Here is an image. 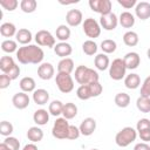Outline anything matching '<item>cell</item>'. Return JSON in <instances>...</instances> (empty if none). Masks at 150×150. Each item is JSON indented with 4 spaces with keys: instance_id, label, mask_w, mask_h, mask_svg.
Here are the masks:
<instances>
[{
    "instance_id": "obj_26",
    "label": "cell",
    "mask_w": 150,
    "mask_h": 150,
    "mask_svg": "<svg viewBox=\"0 0 150 150\" xmlns=\"http://www.w3.org/2000/svg\"><path fill=\"white\" fill-rule=\"evenodd\" d=\"M94 63H95V67L98 69V70H105L109 68L110 66V60L109 57L107 56V54L104 53H101V54H97L95 56V60H94Z\"/></svg>"
},
{
    "instance_id": "obj_11",
    "label": "cell",
    "mask_w": 150,
    "mask_h": 150,
    "mask_svg": "<svg viewBox=\"0 0 150 150\" xmlns=\"http://www.w3.org/2000/svg\"><path fill=\"white\" fill-rule=\"evenodd\" d=\"M66 22L70 27H77L83 23V14L80 9H69L66 14Z\"/></svg>"
},
{
    "instance_id": "obj_42",
    "label": "cell",
    "mask_w": 150,
    "mask_h": 150,
    "mask_svg": "<svg viewBox=\"0 0 150 150\" xmlns=\"http://www.w3.org/2000/svg\"><path fill=\"white\" fill-rule=\"evenodd\" d=\"M88 86H89V89H90V93H91V97H97V96H100V95L102 94V91H103V87H102V84L100 83V81H98V82L90 83V84H88Z\"/></svg>"
},
{
    "instance_id": "obj_38",
    "label": "cell",
    "mask_w": 150,
    "mask_h": 150,
    "mask_svg": "<svg viewBox=\"0 0 150 150\" xmlns=\"http://www.w3.org/2000/svg\"><path fill=\"white\" fill-rule=\"evenodd\" d=\"M100 48L102 49V52L104 54H111V53H114L116 50L117 43L111 39H107V40H103L101 42V47Z\"/></svg>"
},
{
    "instance_id": "obj_15",
    "label": "cell",
    "mask_w": 150,
    "mask_h": 150,
    "mask_svg": "<svg viewBox=\"0 0 150 150\" xmlns=\"http://www.w3.org/2000/svg\"><path fill=\"white\" fill-rule=\"evenodd\" d=\"M123 61H124V64H125L127 69L132 70V69L138 68V66L141 63V56L136 52H129L124 55Z\"/></svg>"
},
{
    "instance_id": "obj_30",
    "label": "cell",
    "mask_w": 150,
    "mask_h": 150,
    "mask_svg": "<svg viewBox=\"0 0 150 150\" xmlns=\"http://www.w3.org/2000/svg\"><path fill=\"white\" fill-rule=\"evenodd\" d=\"M62 115L66 120H71L77 115V107L75 103L73 102H67L63 104V110H62Z\"/></svg>"
},
{
    "instance_id": "obj_46",
    "label": "cell",
    "mask_w": 150,
    "mask_h": 150,
    "mask_svg": "<svg viewBox=\"0 0 150 150\" xmlns=\"http://www.w3.org/2000/svg\"><path fill=\"white\" fill-rule=\"evenodd\" d=\"M81 132H80V129L76 127V125H71L69 127V132H68V137L67 139H77L80 137Z\"/></svg>"
},
{
    "instance_id": "obj_28",
    "label": "cell",
    "mask_w": 150,
    "mask_h": 150,
    "mask_svg": "<svg viewBox=\"0 0 150 150\" xmlns=\"http://www.w3.org/2000/svg\"><path fill=\"white\" fill-rule=\"evenodd\" d=\"M70 28L67 25H60L55 30V36L60 42H67V40L70 38Z\"/></svg>"
},
{
    "instance_id": "obj_40",
    "label": "cell",
    "mask_w": 150,
    "mask_h": 150,
    "mask_svg": "<svg viewBox=\"0 0 150 150\" xmlns=\"http://www.w3.org/2000/svg\"><path fill=\"white\" fill-rule=\"evenodd\" d=\"M13 130H14V127H13V124H12L11 122H8V121H2V122L0 123V135H2V136H5V137H8V136L12 135Z\"/></svg>"
},
{
    "instance_id": "obj_1",
    "label": "cell",
    "mask_w": 150,
    "mask_h": 150,
    "mask_svg": "<svg viewBox=\"0 0 150 150\" xmlns=\"http://www.w3.org/2000/svg\"><path fill=\"white\" fill-rule=\"evenodd\" d=\"M16 54V59L22 64H41L45 57V53L41 47L36 45H27L19 47Z\"/></svg>"
},
{
    "instance_id": "obj_18",
    "label": "cell",
    "mask_w": 150,
    "mask_h": 150,
    "mask_svg": "<svg viewBox=\"0 0 150 150\" xmlns=\"http://www.w3.org/2000/svg\"><path fill=\"white\" fill-rule=\"evenodd\" d=\"M49 111H47L46 109H38L34 111L33 114V121L36 125L41 127V125H46L49 121Z\"/></svg>"
},
{
    "instance_id": "obj_22",
    "label": "cell",
    "mask_w": 150,
    "mask_h": 150,
    "mask_svg": "<svg viewBox=\"0 0 150 150\" xmlns=\"http://www.w3.org/2000/svg\"><path fill=\"white\" fill-rule=\"evenodd\" d=\"M20 89L21 91L23 93H34L35 90V87H36V83H35V80L30 76H25L20 80Z\"/></svg>"
},
{
    "instance_id": "obj_27",
    "label": "cell",
    "mask_w": 150,
    "mask_h": 150,
    "mask_svg": "<svg viewBox=\"0 0 150 150\" xmlns=\"http://www.w3.org/2000/svg\"><path fill=\"white\" fill-rule=\"evenodd\" d=\"M18 33L16 30V27L14 23L12 22H4L1 23L0 26V34L5 38H12V36H15Z\"/></svg>"
},
{
    "instance_id": "obj_45",
    "label": "cell",
    "mask_w": 150,
    "mask_h": 150,
    "mask_svg": "<svg viewBox=\"0 0 150 150\" xmlns=\"http://www.w3.org/2000/svg\"><path fill=\"white\" fill-rule=\"evenodd\" d=\"M146 129H150V120L149 118H141L136 124L137 132L142 131V130H146Z\"/></svg>"
},
{
    "instance_id": "obj_3",
    "label": "cell",
    "mask_w": 150,
    "mask_h": 150,
    "mask_svg": "<svg viewBox=\"0 0 150 150\" xmlns=\"http://www.w3.org/2000/svg\"><path fill=\"white\" fill-rule=\"evenodd\" d=\"M136 138H137V130L134 129L132 127H124L116 134L115 143L121 148H125L130 145L132 142H135Z\"/></svg>"
},
{
    "instance_id": "obj_9",
    "label": "cell",
    "mask_w": 150,
    "mask_h": 150,
    "mask_svg": "<svg viewBox=\"0 0 150 150\" xmlns=\"http://www.w3.org/2000/svg\"><path fill=\"white\" fill-rule=\"evenodd\" d=\"M88 4H89V7L91 8V11L101 14V16L111 13L112 4L110 0H89Z\"/></svg>"
},
{
    "instance_id": "obj_8",
    "label": "cell",
    "mask_w": 150,
    "mask_h": 150,
    "mask_svg": "<svg viewBox=\"0 0 150 150\" xmlns=\"http://www.w3.org/2000/svg\"><path fill=\"white\" fill-rule=\"evenodd\" d=\"M35 42L38 43V46H41V47H47V48H54L55 47V38L54 35L49 32V30H46V29H40L36 32L35 34Z\"/></svg>"
},
{
    "instance_id": "obj_21",
    "label": "cell",
    "mask_w": 150,
    "mask_h": 150,
    "mask_svg": "<svg viewBox=\"0 0 150 150\" xmlns=\"http://www.w3.org/2000/svg\"><path fill=\"white\" fill-rule=\"evenodd\" d=\"M124 86L128 89H137L141 86V77L136 73H130L124 77Z\"/></svg>"
},
{
    "instance_id": "obj_13",
    "label": "cell",
    "mask_w": 150,
    "mask_h": 150,
    "mask_svg": "<svg viewBox=\"0 0 150 150\" xmlns=\"http://www.w3.org/2000/svg\"><path fill=\"white\" fill-rule=\"evenodd\" d=\"M54 74H55V69L50 62H42L38 67V76L41 80H45V81L50 80L54 77Z\"/></svg>"
},
{
    "instance_id": "obj_25",
    "label": "cell",
    "mask_w": 150,
    "mask_h": 150,
    "mask_svg": "<svg viewBox=\"0 0 150 150\" xmlns=\"http://www.w3.org/2000/svg\"><path fill=\"white\" fill-rule=\"evenodd\" d=\"M74 70V61L70 57L61 59L57 63V73H67L70 74Z\"/></svg>"
},
{
    "instance_id": "obj_31",
    "label": "cell",
    "mask_w": 150,
    "mask_h": 150,
    "mask_svg": "<svg viewBox=\"0 0 150 150\" xmlns=\"http://www.w3.org/2000/svg\"><path fill=\"white\" fill-rule=\"evenodd\" d=\"M16 63L14 62V59L9 55H5L0 59V69L4 74H7Z\"/></svg>"
},
{
    "instance_id": "obj_47",
    "label": "cell",
    "mask_w": 150,
    "mask_h": 150,
    "mask_svg": "<svg viewBox=\"0 0 150 150\" xmlns=\"http://www.w3.org/2000/svg\"><path fill=\"white\" fill-rule=\"evenodd\" d=\"M11 82H12V80H11V77L7 75V74H1L0 75V89H6V88H8L9 87V84H11Z\"/></svg>"
},
{
    "instance_id": "obj_50",
    "label": "cell",
    "mask_w": 150,
    "mask_h": 150,
    "mask_svg": "<svg viewBox=\"0 0 150 150\" xmlns=\"http://www.w3.org/2000/svg\"><path fill=\"white\" fill-rule=\"evenodd\" d=\"M137 134H138L139 138H141L143 142H145V143L150 142V129H146V130H142V131H138Z\"/></svg>"
},
{
    "instance_id": "obj_49",
    "label": "cell",
    "mask_w": 150,
    "mask_h": 150,
    "mask_svg": "<svg viewBox=\"0 0 150 150\" xmlns=\"http://www.w3.org/2000/svg\"><path fill=\"white\" fill-rule=\"evenodd\" d=\"M7 75L11 77L12 81H13V80H16V79L19 77V75H20V67H19L18 64H15V66L7 73Z\"/></svg>"
},
{
    "instance_id": "obj_7",
    "label": "cell",
    "mask_w": 150,
    "mask_h": 150,
    "mask_svg": "<svg viewBox=\"0 0 150 150\" xmlns=\"http://www.w3.org/2000/svg\"><path fill=\"white\" fill-rule=\"evenodd\" d=\"M82 28H83V32L84 34L91 39H96L101 35V26H100V22L96 21L95 19L93 18H87L84 19L83 23H82Z\"/></svg>"
},
{
    "instance_id": "obj_36",
    "label": "cell",
    "mask_w": 150,
    "mask_h": 150,
    "mask_svg": "<svg viewBox=\"0 0 150 150\" xmlns=\"http://www.w3.org/2000/svg\"><path fill=\"white\" fill-rule=\"evenodd\" d=\"M136 107L141 112H150V97L139 96L136 100Z\"/></svg>"
},
{
    "instance_id": "obj_48",
    "label": "cell",
    "mask_w": 150,
    "mask_h": 150,
    "mask_svg": "<svg viewBox=\"0 0 150 150\" xmlns=\"http://www.w3.org/2000/svg\"><path fill=\"white\" fill-rule=\"evenodd\" d=\"M117 2L125 9H130L132 7H136V5H137L136 0H117Z\"/></svg>"
},
{
    "instance_id": "obj_6",
    "label": "cell",
    "mask_w": 150,
    "mask_h": 150,
    "mask_svg": "<svg viewBox=\"0 0 150 150\" xmlns=\"http://www.w3.org/2000/svg\"><path fill=\"white\" fill-rule=\"evenodd\" d=\"M55 83L59 90L63 94H68L74 89V80L71 75L67 73H57L55 76Z\"/></svg>"
},
{
    "instance_id": "obj_20",
    "label": "cell",
    "mask_w": 150,
    "mask_h": 150,
    "mask_svg": "<svg viewBox=\"0 0 150 150\" xmlns=\"http://www.w3.org/2000/svg\"><path fill=\"white\" fill-rule=\"evenodd\" d=\"M15 39H16V42H19L20 45L27 46L32 41L33 35H32V32L29 29H27V28H20L18 30L16 35H15Z\"/></svg>"
},
{
    "instance_id": "obj_29",
    "label": "cell",
    "mask_w": 150,
    "mask_h": 150,
    "mask_svg": "<svg viewBox=\"0 0 150 150\" xmlns=\"http://www.w3.org/2000/svg\"><path fill=\"white\" fill-rule=\"evenodd\" d=\"M138 41H139L138 34L136 32H134V30H128L123 35V42L128 47H135V46H137L138 45Z\"/></svg>"
},
{
    "instance_id": "obj_4",
    "label": "cell",
    "mask_w": 150,
    "mask_h": 150,
    "mask_svg": "<svg viewBox=\"0 0 150 150\" xmlns=\"http://www.w3.org/2000/svg\"><path fill=\"white\" fill-rule=\"evenodd\" d=\"M69 127H70V124H69L68 120H66L64 117H57L52 128L53 137H55L57 139H66L68 137Z\"/></svg>"
},
{
    "instance_id": "obj_16",
    "label": "cell",
    "mask_w": 150,
    "mask_h": 150,
    "mask_svg": "<svg viewBox=\"0 0 150 150\" xmlns=\"http://www.w3.org/2000/svg\"><path fill=\"white\" fill-rule=\"evenodd\" d=\"M135 14L141 20H146L150 18V2L148 1H141L137 2L135 7Z\"/></svg>"
},
{
    "instance_id": "obj_44",
    "label": "cell",
    "mask_w": 150,
    "mask_h": 150,
    "mask_svg": "<svg viewBox=\"0 0 150 150\" xmlns=\"http://www.w3.org/2000/svg\"><path fill=\"white\" fill-rule=\"evenodd\" d=\"M141 96L144 97H150V76H148L141 87Z\"/></svg>"
},
{
    "instance_id": "obj_35",
    "label": "cell",
    "mask_w": 150,
    "mask_h": 150,
    "mask_svg": "<svg viewBox=\"0 0 150 150\" xmlns=\"http://www.w3.org/2000/svg\"><path fill=\"white\" fill-rule=\"evenodd\" d=\"M97 49H98V47H97V45L94 40H86L82 43V50L86 55L91 56V55L97 53Z\"/></svg>"
},
{
    "instance_id": "obj_54",
    "label": "cell",
    "mask_w": 150,
    "mask_h": 150,
    "mask_svg": "<svg viewBox=\"0 0 150 150\" xmlns=\"http://www.w3.org/2000/svg\"><path fill=\"white\" fill-rule=\"evenodd\" d=\"M146 56H148V59L150 60V48H149V49L146 50Z\"/></svg>"
},
{
    "instance_id": "obj_53",
    "label": "cell",
    "mask_w": 150,
    "mask_h": 150,
    "mask_svg": "<svg viewBox=\"0 0 150 150\" xmlns=\"http://www.w3.org/2000/svg\"><path fill=\"white\" fill-rule=\"evenodd\" d=\"M0 150H12V149H11L8 145H6V144L2 142V143L0 144Z\"/></svg>"
},
{
    "instance_id": "obj_10",
    "label": "cell",
    "mask_w": 150,
    "mask_h": 150,
    "mask_svg": "<svg viewBox=\"0 0 150 150\" xmlns=\"http://www.w3.org/2000/svg\"><path fill=\"white\" fill-rule=\"evenodd\" d=\"M118 25V18L115 13H109L100 18V26L105 30H114Z\"/></svg>"
},
{
    "instance_id": "obj_43",
    "label": "cell",
    "mask_w": 150,
    "mask_h": 150,
    "mask_svg": "<svg viewBox=\"0 0 150 150\" xmlns=\"http://www.w3.org/2000/svg\"><path fill=\"white\" fill-rule=\"evenodd\" d=\"M4 143H5L6 145H8L12 150H20V142H19L18 138H15V137H13V136L5 137Z\"/></svg>"
},
{
    "instance_id": "obj_19",
    "label": "cell",
    "mask_w": 150,
    "mask_h": 150,
    "mask_svg": "<svg viewBox=\"0 0 150 150\" xmlns=\"http://www.w3.org/2000/svg\"><path fill=\"white\" fill-rule=\"evenodd\" d=\"M54 53L61 59H64L73 53V47L68 42H59L54 47Z\"/></svg>"
},
{
    "instance_id": "obj_55",
    "label": "cell",
    "mask_w": 150,
    "mask_h": 150,
    "mask_svg": "<svg viewBox=\"0 0 150 150\" xmlns=\"http://www.w3.org/2000/svg\"><path fill=\"white\" fill-rule=\"evenodd\" d=\"M90 150H98V149H90Z\"/></svg>"
},
{
    "instance_id": "obj_52",
    "label": "cell",
    "mask_w": 150,
    "mask_h": 150,
    "mask_svg": "<svg viewBox=\"0 0 150 150\" xmlns=\"http://www.w3.org/2000/svg\"><path fill=\"white\" fill-rule=\"evenodd\" d=\"M22 150H38V146L35 145V143H28L22 148Z\"/></svg>"
},
{
    "instance_id": "obj_34",
    "label": "cell",
    "mask_w": 150,
    "mask_h": 150,
    "mask_svg": "<svg viewBox=\"0 0 150 150\" xmlns=\"http://www.w3.org/2000/svg\"><path fill=\"white\" fill-rule=\"evenodd\" d=\"M1 49L2 52L7 53V54H11V53H16L18 52V42L12 40V39H6L1 42Z\"/></svg>"
},
{
    "instance_id": "obj_12",
    "label": "cell",
    "mask_w": 150,
    "mask_h": 150,
    "mask_svg": "<svg viewBox=\"0 0 150 150\" xmlns=\"http://www.w3.org/2000/svg\"><path fill=\"white\" fill-rule=\"evenodd\" d=\"M29 102H30V98H29L28 94L27 93H23V91H19V93L14 94L13 97H12L13 105L16 109H19V110L26 109L29 105Z\"/></svg>"
},
{
    "instance_id": "obj_2",
    "label": "cell",
    "mask_w": 150,
    "mask_h": 150,
    "mask_svg": "<svg viewBox=\"0 0 150 150\" xmlns=\"http://www.w3.org/2000/svg\"><path fill=\"white\" fill-rule=\"evenodd\" d=\"M75 81L82 86V84H90L94 82H98L100 76L96 70H94L93 68H89L87 66H77L75 68Z\"/></svg>"
},
{
    "instance_id": "obj_24",
    "label": "cell",
    "mask_w": 150,
    "mask_h": 150,
    "mask_svg": "<svg viewBox=\"0 0 150 150\" xmlns=\"http://www.w3.org/2000/svg\"><path fill=\"white\" fill-rule=\"evenodd\" d=\"M118 23L122 27H124V28H131L135 25V16H134V14H131L128 11L122 12L120 14V18H118Z\"/></svg>"
},
{
    "instance_id": "obj_14",
    "label": "cell",
    "mask_w": 150,
    "mask_h": 150,
    "mask_svg": "<svg viewBox=\"0 0 150 150\" xmlns=\"http://www.w3.org/2000/svg\"><path fill=\"white\" fill-rule=\"evenodd\" d=\"M79 129H80L81 135H83V136H90L96 130V121L93 117H87V118H84L81 122Z\"/></svg>"
},
{
    "instance_id": "obj_17",
    "label": "cell",
    "mask_w": 150,
    "mask_h": 150,
    "mask_svg": "<svg viewBox=\"0 0 150 150\" xmlns=\"http://www.w3.org/2000/svg\"><path fill=\"white\" fill-rule=\"evenodd\" d=\"M32 97H33V101H34L35 104H38V105H45L49 101V93L46 89H42V88L35 89Z\"/></svg>"
},
{
    "instance_id": "obj_23",
    "label": "cell",
    "mask_w": 150,
    "mask_h": 150,
    "mask_svg": "<svg viewBox=\"0 0 150 150\" xmlns=\"http://www.w3.org/2000/svg\"><path fill=\"white\" fill-rule=\"evenodd\" d=\"M27 138L32 142V143H38L40 141H42L43 138V131L39 125H34L30 127L27 131Z\"/></svg>"
},
{
    "instance_id": "obj_41",
    "label": "cell",
    "mask_w": 150,
    "mask_h": 150,
    "mask_svg": "<svg viewBox=\"0 0 150 150\" xmlns=\"http://www.w3.org/2000/svg\"><path fill=\"white\" fill-rule=\"evenodd\" d=\"M0 6L6 11L13 12L19 6V2L18 0H0Z\"/></svg>"
},
{
    "instance_id": "obj_32",
    "label": "cell",
    "mask_w": 150,
    "mask_h": 150,
    "mask_svg": "<svg viewBox=\"0 0 150 150\" xmlns=\"http://www.w3.org/2000/svg\"><path fill=\"white\" fill-rule=\"evenodd\" d=\"M130 96H129V94H127V93H117L116 95H115V98H114V101H115V104L117 105V107H120V108H127L129 104H130Z\"/></svg>"
},
{
    "instance_id": "obj_5",
    "label": "cell",
    "mask_w": 150,
    "mask_h": 150,
    "mask_svg": "<svg viewBox=\"0 0 150 150\" xmlns=\"http://www.w3.org/2000/svg\"><path fill=\"white\" fill-rule=\"evenodd\" d=\"M127 67L124 64L123 59H115L109 66V76L114 81H120L127 76Z\"/></svg>"
},
{
    "instance_id": "obj_39",
    "label": "cell",
    "mask_w": 150,
    "mask_h": 150,
    "mask_svg": "<svg viewBox=\"0 0 150 150\" xmlns=\"http://www.w3.org/2000/svg\"><path fill=\"white\" fill-rule=\"evenodd\" d=\"M76 95L80 100L82 101H87L89 98H91V93H90V89H89V86L88 84H82L77 89H76Z\"/></svg>"
},
{
    "instance_id": "obj_37",
    "label": "cell",
    "mask_w": 150,
    "mask_h": 150,
    "mask_svg": "<svg viewBox=\"0 0 150 150\" xmlns=\"http://www.w3.org/2000/svg\"><path fill=\"white\" fill-rule=\"evenodd\" d=\"M38 2L35 0H22L20 2V8L23 13H34L36 11Z\"/></svg>"
},
{
    "instance_id": "obj_51",
    "label": "cell",
    "mask_w": 150,
    "mask_h": 150,
    "mask_svg": "<svg viewBox=\"0 0 150 150\" xmlns=\"http://www.w3.org/2000/svg\"><path fill=\"white\" fill-rule=\"evenodd\" d=\"M134 150H150V145L145 142H141V143L135 144Z\"/></svg>"
},
{
    "instance_id": "obj_33",
    "label": "cell",
    "mask_w": 150,
    "mask_h": 150,
    "mask_svg": "<svg viewBox=\"0 0 150 150\" xmlns=\"http://www.w3.org/2000/svg\"><path fill=\"white\" fill-rule=\"evenodd\" d=\"M62 110H63V103L60 101V100H54L49 103V107H48V111L52 116H60L62 115Z\"/></svg>"
}]
</instances>
